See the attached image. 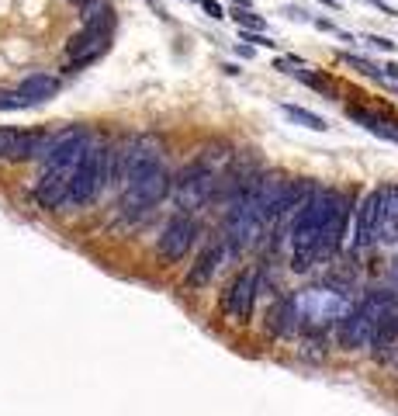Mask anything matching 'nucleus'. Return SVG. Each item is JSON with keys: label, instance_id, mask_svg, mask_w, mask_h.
<instances>
[{"label": "nucleus", "instance_id": "20e7f679", "mask_svg": "<svg viewBox=\"0 0 398 416\" xmlns=\"http://www.w3.org/2000/svg\"><path fill=\"white\" fill-rule=\"evenodd\" d=\"M177 205H180V212H194V208H201L215 191H218V177H215V170L208 164H191L187 170H180L177 173Z\"/></svg>", "mask_w": 398, "mask_h": 416}, {"label": "nucleus", "instance_id": "9d476101", "mask_svg": "<svg viewBox=\"0 0 398 416\" xmlns=\"http://www.w3.org/2000/svg\"><path fill=\"white\" fill-rule=\"evenodd\" d=\"M398 240V184L378 188V226H374V243H395Z\"/></svg>", "mask_w": 398, "mask_h": 416}, {"label": "nucleus", "instance_id": "4468645a", "mask_svg": "<svg viewBox=\"0 0 398 416\" xmlns=\"http://www.w3.org/2000/svg\"><path fill=\"white\" fill-rule=\"evenodd\" d=\"M14 90L25 101V108H32V104L52 101L59 94V77H52V73H32V77H25V80L18 83Z\"/></svg>", "mask_w": 398, "mask_h": 416}, {"label": "nucleus", "instance_id": "2eb2a0df", "mask_svg": "<svg viewBox=\"0 0 398 416\" xmlns=\"http://www.w3.org/2000/svg\"><path fill=\"white\" fill-rule=\"evenodd\" d=\"M371 333H374V323H371L360 309H354V312H347V316L340 319V347H343V350L367 347Z\"/></svg>", "mask_w": 398, "mask_h": 416}, {"label": "nucleus", "instance_id": "a878e982", "mask_svg": "<svg viewBox=\"0 0 398 416\" xmlns=\"http://www.w3.org/2000/svg\"><path fill=\"white\" fill-rule=\"evenodd\" d=\"M239 42H249V45H260V49H274V45H278L270 35H263V32H246V28H239Z\"/></svg>", "mask_w": 398, "mask_h": 416}, {"label": "nucleus", "instance_id": "6e6552de", "mask_svg": "<svg viewBox=\"0 0 398 416\" xmlns=\"http://www.w3.org/2000/svg\"><path fill=\"white\" fill-rule=\"evenodd\" d=\"M111 35L108 28H80L77 35L66 42V70H83L90 63H97L108 49H111Z\"/></svg>", "mask_w": 398, "mask_h": 416}, {"label": "nucleus", "instance_id": "c756f323", "mask_svg": "<svg viewBox=\"0 0 398 416\" xmlns=\"http://www.w3.org/2000/svg\"><path fill=\"white\" fill-rule=\"evenodd\" d=\"M146 4H149V11H153V14H159V18H166V7H163L159 0H146Z\"/></svg>", "mask_w": 398, "mask_h": 416}, {"label": "nucleus", "instance_id": "1a4fd4ad", "mask_svg": "<svg viewBox=\"0 0 398 416\" xmlns=\"http://www.w3.org/2000/svg\"><path fill=\"white\" fill-rule=\"evenodd\" d=\"M70 177H73V166H42L39 181H35V202L45 212H59L66 208V191H70Z\"/></svg>", "mask_w": 398, "mask_h": 416}, {"label": "nucleus", "instance_id": "72a5a7b5", "mask_svg": "<svg viewBox=\"0 0 398 416\" xmlns=\"http://www.w3.org/2000/svg\"><path fill=\"white\" fill-rule=\"evenodd\" d=\"M70 4H73V7H80V4H87V0H70Z\"/></svg>", "mask_w": 398, "mask_h": 416}, {"label": "nucleus", "instance_id": "f3484780", "mask_svg": "<svg viewBox=\"0 0 398 416\" xmlns=\"http://www.w3.org/2000/svg\"><path fill=\"white\" fill-rule=\"evenodd\" d=\"M371 354H374V361H392V354L398 350V312L392 319H385L381 326H374L371 333Z\"/></svg>", "mask_w": 398, "mask_h": 416}, {"label": "nucleus", "instance_id": "aec40b11", "mask_svg": "<svg viewBox=\"0 0 398 416\" xmlns=\"http://www.w3.org/2000/svg\"><path fill=\"white\" fill-rule=\"evenodd\" d=\"M347 118H350V122H357V125H363L367 132H374V135H381V139H388V142H398V132H395V128H392L388 122H381L378 115H371L367 108L347 104Z\"/></svg>", "mask_w": 398, "mask_h": 416}, {"label": "nucleus", "instance_id": "9b49d317", "mask_svg": "<svg viewBox=\"0 0 398 416\" xmlns=\"http://www.w3.org/2000/svg\"><path fill=\"white\" fill-rule=\"evenodd\" d=\"M222 257H225L222 240H215L211 247L201 250L198 260L191 264V271H187V278H184V288H191V291L208 288V285H211V278H215V271H218V264H222Z\"/></svg>", "mask_w": 398, "mask_h": 416}, {"label": "nucleus", "instance_id": "a211bd4d", "mask_svg": "<svg viewBox=\"0 0 398 416\" xmlns=\"http://www.w3.org/2000/svg\"><path fill=\"white\" fill-rule=\"evenodd\" d=\"M80 25L83 28H108V32H115V7H111V0H87V4H80Z\"/></svg>", "mask_w": 398, "mask_h": 416}, {"label": "nucleus", "instance_id": "0eeeda50", "mask_svg": "<svg viewBox=\"0 0 398 416\" xmlns=\"http://www.w3.org/2000/svg\"><path fill=\"white\" fill-rule=\"evenodd\" d=\"M194 236H198V222H194V215H191V212H177V215H170V222H166L163 233H159L156 253L163 257V260L177 264V260H184V253L191 250Z\"/></svg>", "mask_w": 398, "mask_h": 416}, {"label": "nucleus", "instance_id": "f8f14e48", "mask_svg": "<svg viewBox=\"0 0 398 416\" xmlns=\"http://www.w3.org/2000/svg\"><path fill=\"white\" fill-rule=\"evenodd\" d=\"M49 142H52V132H45V128H18V142H14L7 164H32V160H42L45 149H49Z\"/></svg>", "mask_w": 398, "mask_h": 416}, {"label": "nucleus", "instance_id": "39448f33", "mask_svg": "<svg viewBox=\"0 0 398 416\" xmlns=\"http://www.w3.org/2000/svg\"><path fill=\"white\" fill-rule=\"evenodd\" d=\"M260 229H263L260 215L249 205H242V202H232L225 222H222V247H229L232 253H246L260 240Z\"/></svg>", "mask_w": 398, "mask_h": 416}, {"label": "nucleus", "instance_id": "393cba45", "mask_svg": "<svg viewBox=\"0 0 398 416\" xmlns=\"http://www.w3.org/2000/svg\"><path fill=\"white\" fill-rule=\"evenodd\" d=\"M14 142H18V128H14V125H0V160H4V164L11 160Z\"/></svg>", "mask_w": 398, "mask_h": 416}, {"label": "nucleus", "instance_id": "b1692460", "mask_svg": "<svg viewBox=\"0 0 398 416\" xmlns=\"http://www.w3.org/2000/svg\"><path fill=\"white\" fill-rule=\"evenodd\" d=\"M340 59H343L350 70L363 73V77H374V80H381V66H374V63H367V59H360V56H350V52H343Z\"/></svg>", "mask_w": 398, "mask_h": 416}, {"label": "nucleus", "instance_id": "dca6fc26", "mask_svg": "<svg viewBox=\"0 0 398 416\" xmlns=\"http://www.w3.org/2000/svg\"><path fill=\"white\" fill-rule=\"evenodd\" d=\"M357 309L374 323V326H381L385 319H392V316L398 312V295L395 291H371Z\"/></svg>", "mask_w": 398, "mask_h": 416}, {"label": "nucleus", "instance_id": "ddd939ff", "mask_svg": "<svg viewBox=\"0 0 398 416\" xmlns=\"http://www.w3.org/2000/svg\"><path fill=\"white\" fill-rule=\"evenodd\" d=\"M374 226H378V188L360 198L357 219H354V240H350V243L357 250L371 247V243H374Z\"/></svg>", "mask_w": 398, "mask_h": 416}, {"label": "nucleus", "instance_id": "2f4dec72", "mask_svg": "<svg viewBox=\"0 0 398 416\" xmlns=\"http://www.w3.org/2000/svg\"><path fill=\"white\" fill-rule=\"evenodd\" d=\"M229 4H236V7H249V0H229Z\"/></svg>", "mask_w": 398, "mask_h": 416}, {"label": "nucleus", "instance_id": "c85d7f7f", "mask_svg": "<svg viewBox=\"0 0 398 416\" xmlns=\"http://www.w3.org/2000/svg\"><path fill=\"white\" fill-rule=\"evenodd\" d=\"M201 7H204V14H208V18H225L222 4H215V0H201Z\"/></svg>", "mask_w": 398, "mask_h": 416}, {"label": "nucleus", "instance_id": "bb28decb", "mask_svg": "<svg viewBox=\"0 0 398 416\" xmlns=\"http://www.w3.org/2000/svg\"><path fill=\"white\" fill-rule=\"evenodd\" d=\"M18 108H25L18 90H0V111H18Z\"/></svg>", "mask_w": 398, "mask_h": 416}, {"label": "nucleus", "instance_id": "f03ea898", "mask_svg": "<svg viewBox=\"0 0 398 416\" xmlns=\"http://www.w3.org/2000/svg\"><path fill=\"white\" fill-rule=\"evenodd\" d=\"M173 191V177L163 164L146 166L139 173H132L125 184H121V202H118V215L121 219H139L142 212L156 208L166 195Z\"/></svg>", "mask_w": 398, "mask_h": 416}, {"label": "nucleus", "instance_id": "6ab92c4d", "mask_svg": "<svg viewBox=\"0 0 398 416\" xmlns=\"http://www.w3.org/2000/svg\"><path fill=\"white\" fill-rule=\"evenodd\" d=\"M270 330L278 336H291L298 330V302L294 298H280L278 305L270 309Z\"/></svg>", "mask_w": 398, "mask_h": 416}, {"label": "nucleus", "instance_id": "7c9ffc66", "mask_svg": "<svg viewBox=\"0 0 398 416\" xmlns=\"http://www.w3.org/2000/svg\"><path fill=\"white\" fill-rule=\"evenodd\" d=\"M367 4H374V7H378V11H381V14H395V11H392V7H388V4H381V0H367Z\"/></svg>", "mask_w": 398, "mask_h": 416}, {"label": "nucleus", "instance_id": "7ed1b4c3", "mask_svg": "<svg viewBox=\"0 0 398 416\" xmlns=\"http://www.w3.org/2000/svg\"><path fill=\"white\" fill-rule=\"evenodd\" d=\"M322 198H325V208H322V222H318L316 253L318 260H329L347 243V222H350L354 198L347 191H340V188H322Z\"/></svg>", "mask_w": 398, "mask_h": 416}, {"label": "nucleus", "instance_id": "473e14b6", "mask_svg": "<svg viewBox=\"0 0 398 416\" xmlns=\"http://www.w3.org/2000/svg\"><path fill=\"white\" fill-rule=\"evenodd\" d=\"M388 87H392V90H398V80H388Z\"/></svg>", "mask_w": 398, "mask_h": 416}, {"label": "nucleus", "instance_id": "4be33fe9", "mask_svg": "<svg viewBox=\"0 0 398 416\" xmlns=\"http://www.w3.org/2000/svg\"><path fill=\"white\" fill-rule=\"evenodd\" d=\"M287 77H294V80L309 83L312 90H318V94H332L336 87H332V80L329 77H318V73H309L305 66H294V70H287Z\"/></svg>", "mask_w": 398, "mask_h": 416}, {"label": "nucleus", "instance_id": "f257e3e1", "mask_svg": "<svg viewBox=\"0 0 398 416\" xmlns=\"http://www.w3.org/2000/svg\"><path fill=\"white\" fill-rule=\"evenodd\" d=\"M108 191V142L90 139L83 157L73 166L70 177V191H66V208H83L97 202Z\"/></svg>", "mask_w": 398, "mask_h": 416}, {"label": "nucleus", "instance_id": "cd10ccee", "mask_svg": "<svg viewBox=\"0 0 398 416\" xmlns=\"http://www.w3.org/2000/svg\"><path fill=\"white\" fill-rule=\"evenodd\" d=\"M367 45H374V49H385V52H395V42H392V39H381V35H367Z\"/></svg>", "mask_w": 398, "mask_h": 416}, {"label": "nucleus", "instance_id": "423d86ee", "mask_svg": "<svg viewBox=\"0 0 398 416\" xmlns=\"http://www.w3.org/2000/svg\"><path fill=\"white\" fill-rule=\"evenodd\" d=\"M256 291H260V271H256V267H249V271H242L239 278H232V285L222 291V312H225V319L246 323V319L253 316Z\"/></svg>", "mask_w": 398, "mask_h": 416}, {"label": "nucleus", "instance_id": "412c9836", "mask_svg": "<svg viewBox=\"0 0 398 416\" xmlns=\"http://www.w3.org/2000/svg\"><path fill=\"white\" fill-rule=\"evenodd\" d=\"M280 111L291 118V122L305 125V128H312V132H325L329 125H325V118H318L316 111H309V108H298V104H280Z\"/></svg>", "mask_w": 398, "mask_h": 416}, {"label": "nucleus", "instance_id": "5701e85b", "mask_svg": "<svg viewBox=\"0 0 398 416\" xmlns=\"http://www.w3.org/2000/svg\"><path fill=\"white\" fill-rule=\"evenodd\" d=\"M232 21H236L239 28H246V32H263V18L253 14L249 7H236L232 11Z\"/></svg>", "mask_w": 398, "mask_h": 416}]
</instances>
